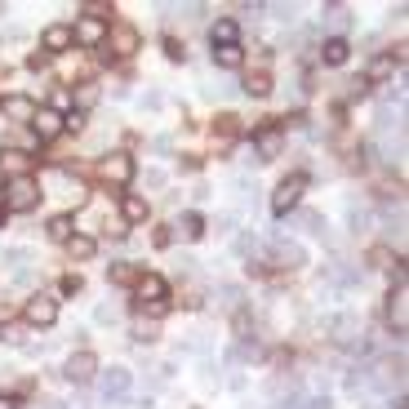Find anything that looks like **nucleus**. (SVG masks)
<instances>
[{"label":"nucleus","mask_w":409,"mask_h":409,"mask_svg":"<svg viewBox=\"0 0 409 409\" xmlns=\"http://www.w3.org/2000/svg\"><path fill=\"white\" fill-rule=\"evenodd\" d=\"M40 183L36 178H14V183L5 187V209H14V214H27V209H36L40 204Z\"/></svg>","instance_id":"nucleus-1"},{"label":"nucleus","mask_w":409,"mask_h":409,"mask_svg":"<svg viewBox=\"0 0 409 409\" xmlns=\"http://www.w3.org/2000/svg\"><path fill=\"white\" fill-rule=\"evenodd\" d=\"M129 387H134V374H129L125 365H112V369H103V374H98V396L107 405H120L129 396Z\"/></svg>","instance_id":"nucleus-2"},{"label":"nucleus","mask_w":409,"mask_h":409,"mask_svg":"<svg viewBox=\"0 0 409 409\" xmlns=\"http://www.w3.org/2000/svg\"><path fill=\"white\" fill-rule=\"evenodd\" d=\"M22 320L36 325V329H50V325L58 320V298L54 294H31L27 307H22Z\"/></svg>","instance_id":"nucleus-3"},{"label":"nucleus","mask_w":409,"mask_h":409,"mask_svg":"<svg viewBox=\"0 0 409 409\" xmlns=\"http://www.w3.org/2000/svg\"><path fill=\"white\" fill-rule=\"evenodd\" d=\"M107 50H112L116 58H134L138 54V45H142V36L138 27H129V22H116V27H107Z\"/></svg>","instance_id":"nucleus-4"},{"label":"nucleus","mask_w":409,"mask_h":409,"mask_svg":"<svg viewBox=\"0 0 409 409\" xmlns=\"http://www.w3.org/2000/svg\"><path fill=\"white\" fill-rule=\"evenodd\" d=\"M303 191H307V174H290V178H281V187L272 191V209L276 214H290L298 200H303Z\"/></svg>","instance_id":"nucleus-5"},{"label":"nucleus","mask_w":409,"mask_h":409,"mask_svg":"<svg viewBox=\"0 0 409 409\" xmlns=\"http://www.w3.org/2000/svg\"><path fill=\"white\" fill-rule=\"evenodd\" d=\"M98 174H103V183H112V187H129V183H134V161H129L125 151H112L98 165Z\"/></svg>","instance_id":"nucleus-6"},{"label":"nucleus","mask_w":409,"mask_h":409,"mask_svg":"<svg viewBox=\"0 0 409 409\" xmlns=\"http://www.w3.org/2000/svg\"><path fill=\"white\" fill-rule=\"evenodd\" d=\"M0 116H5V120H14V125H31L36 103L27 98V94H5V98H0Z\"/></svg>","instance_id":"nucleus-7"},{"label":"nucleus","mask_w":409,"mask_h":409,"mask_svg":"<svg viewBox=\"0 0 409 409\" xmlns=\"http://www.w3.org/2000/svg\"><path fill=\"white\" fill-rule=\"evenodd\" d=\"M31 134L40 138V142H50L63 134V112H54V107H36V116H31Z\"/></svg>","instance_id":"nucleus-8"},{"label":"nucleus","mask_w":409,"mask_h":409,"mask_svg":"<svg viewBox=\"0 0 409 409\" xmlns=\"http://www.w3.org/2000/svg\"><path fill=\"white\" fill-rule=\"evenodd\" d=\"M71 40L89 45V50H98V45L107 40V22H103V18H80L76 27H71Z\"/></svg>","instance_id":"nucleus-9"},{"label":"nucleus","mask_w":409,"mask_h":409,"mask_svg":"<svg viewBox=\"0 0 409 409\" xmlns=\"http://www.w3.org/2000/svg\"><path fill=\"white\" fill-rule=\"evenodd\" d=\"M63 374L71 382H89L94 374H98V360H94V352H76V356H67V369Z\"/></svg>","instance_id":"nucleus-10"},{"label":"nucleus","mask_w":409,"mask_h":409,"mask_svg":"<svg viewBox=\"0 0 409 409\" xmlns=\"http://www.w3.org/2000/svg\"><path fill=\"white\" fill-rule=\"evenodd\" d=\"M387 320H392L396 339H401V334H405V320H409V303H405V285H401V276H396V290H392V303H387Z\"/></svg>","instance_id":"nucleus-11"},{"label":"nucleus","mask_w":409,"mask_h":409,"mask_svg":"<svg viewBox=\"0 0 409 409\" xmlns=\"http://www.w3.org/2000/svg\"><path fill=\"white\" fill-rule=\"evenodd\" d=\"M281 147H285V134H281V129H258V142H254V156H258V161H276Z\"/></svg>","instance_id":"nucleus-12"},{"label":"nucleus","mask_w":409,"mask_h":409,"mask_svg":"<svg viewBox=\"0 0 409 409\" xmlns=\"http://www.w3.org/2000/svg\"><path fill=\"white\" fill-rule=\"evenodd\" d=\"M31 156H22V151H0V174L14 183V178H31Z\"/></svg>","instance_id":"nucleus-13"},{"label":"nucleus","mask_w":409,"mask_h":409,"mask_svg":"<svg viewBox=\"0 0 409 409\" xmlns=\"http://www.w3.org/2000/svg\"><path fill=\"white\" fill-rule=\"evenodd\" d=\"M71 27H63V22H54V27H45V54H63V50H71Z\"/></svg>","instance_id":"nucleus-14"},{"label":"nucleus","mask_w":409,"mask_h":409,"mask_svg":"<svg viewBox=\"0 0 409 409\" xmlns=\"http://www.w3.org/2000/svg\"><path fill=\"white\" fill-rule=\"evenodd\" d=\"M347 54H352V45H347L343 36H329V40L320 45V58H325L329 67H343V63H347Z\"/></svg>","instance_id":"nucleus-15"},{"label":"nucleus","mask_w":409,"mask_h":409,"mask_svg":"<svg viewBox=\"0 0 409 409\" xmlns=\"http://www.w3.org/2000/svg\"><path fill=\"white\" fill-rule=\"evenodd\" d=\"M272 258H276V267H303V262H307V249H303V245H276Z\"/></svg>","instance_id":"nucleus-16"},{"label":"nucleus","mask_w":409,"mask_h":409,"mask_svg":"<svg viewBox=\"0 0 409 409\" xmlns=\"http://www.w3.org/2000/svg\"><path fill=\"white\" fill-rule=\"evenodd\" d=\"M174 232H178V236H183V240H200V236H204V218H200V214H196V209H187V214H183V218H178V223H174Z\"/></svg>","instance_id":"nucleus-17"},{"label":"nucleus","mask_w":409,"mask_h":409,"mask_svg":"<svg viewBox=\"0 0 409 409\" xmlns=\"http://www.w3.org/2000/svg\"><path fill=\"white\" fill-rule=\"evenodd\" d=\"M27 262H31V249H18V245H9V249H0V267H9V272H27Z\"/></svg>","instance_id":"nucleus-18"},{"label":"nucleus","mask_w":409,"mask_h":409,"mask_svg":"<svg viewBox=\"0 0 409 409\" xmlns=\"http://www.w3.org/2000/svg\"><path fill=\"white\" fill-rule=\"evenodd\" d=\"M134 290H138L142 303H161V298H165V281H161V276H138Z\"/></svg>","instance_id":"nucleus-19"},{"label":"nucleus","mask_w":409,"mask_h":409,"mask_svg":"<svg viewBox=\"0 0 409 409\" xmlns=\"http://www.w3.org/2000/svg\"><path fill=\"white\" fill-rule=\"evenodd\" d=\"M240 134V116H218V125H214V138H218V147H232V138Z\"/></svg>","instance_id":"nucleus-20"},{"label":"nucleus","mask_w":409,"mask_h":409,"mask_svg":"<svg viewBox=\"0 0 409 409\" xmlns=\"http://www.w3.org/2000/svg\"><path fill=\"white\" fill-rule=\"evenodd\" d=\"M71 236H76V223H71V214H54V218H50V240H63V245H67Z\"/></svg>","instance_id":"nucleus-21"},{"label":"nucleus","mask_w":409,"mask_h":409,"mask_svg":"<svg viewBox=\"0 0 409 409\" xmlns=\"http://www.w3.org/2000/svg\"><path fill=\"white\" fill-rule=\"evenodd\" d=\"M107 281L112 285H138V267L134 262H112V267H107Z\"/></svg>","instance_id":"nucleus-22"},{"label":"nucleus","mask_w":409,"mask_h":409,"mask_svg":"<svg viewBox=\"0 0 409 409\" xmlns=\"http://www.w3.org/2000/svg\"><path fill=\"white\" fill-rule=\"evenodd\" d=\"M245 94H249V98H267V94H272V76H267V71L245 76Z\"/></svg>","instance_id":"nucleus-23"},{"label":"nucleus","mask_w":409,"mask_h":409,"mask_svg":"<svg viewBox=\"0 0 409 409\" xmlns=\"http://www.w3.org/2000/svg\"><path fill=\"white\" fill-rule=\"evenodd\" d=\"M120 214H125V223H142L147 218V200L142 196H125L120 200Z\"/></svg>","instance_id":"nucleus-24"},{"label":"nucleus","mask_w":409,"mask_h":409,"mask_svg":"<svg viewBox=\"0 0 409 409\" xmlns=\"http://www.w3.org/2000/svg\"><path fill=\"white\" fill-rule=\"evenodd\" d=\"M209 36H214V50H218V45H236V22L232 18H218L209 27Z\"/></svg>","instance_id":"nucleus-25"},{"label":"nucleus","mask_w":409,"mask_h":409,"mask_svg":"<svg viewBox=\"0 0 409 409\" xmlns=\"http://www.w3.org/2000/svg\"><path fill=\"white\" fill-rule=\"evenodd\" d=\"M214 63L218 67H240L245 63V50H240V45H218V50H214Z\"/></svg>","instance_id":"nucleus-26"},{"label":"nucleus","mask_w":409,"mask_h":409,"mask_svg":"<svg viewBox=\"0 0 409 409\" xmlns=\"http://www.w3.org/2000/svg\"><path fill=\"white\" fill-rule=\"evenodd\" d=\"M396 76V58L392 54H378L374 63H369V80H392Z\"/></svg>","instance_id":"nucleus-27"},{"label":"nucleus","mask_w":409,"mask_h":409,"mask_svg":"<svg viewBox=\"0 0 409 409\" xmlns=\"http://www.w3.org/2000/svg\"><path fill=\"white\" fill-rule=\"evenodd\" d=\"M67 254L80 258V262L94 258V236H71V240H67Z\"/></svg>","instance_id":"nucleus-28"},{"label":"nucleus","mask_w":409,"mask_h":409,"mask_svg":"<svg viewBox=\"0 0 409 409\" xmlns=\"http://www.w3.org/2000/svg\"><path fill=\"white\" fill-rule=\"evenodd\" d=\"M71 103H80V107H94V103H98V85H80V94H71Z\"/></svg>","instance_id":"nucleus-29"},{"label":"nucleus","mask_w":409,"mask_h":409,"mask_svg":"<svg viewBox=\"0 0 409 409\" xmlns=\"http://www.w3.org/2000/svg\"><path fill=\"white\" fill-rule=\"evenodd\" d=\"M142 311H147V316H151V320H161V316H165V311H170V298H161V303H142Z\"/></svg>","instance_id":"nucleus-30"},{"label":"nucleus","mask_w":409,"mask_h":409,"mask_svg":"<svg viewBox=\"0 0 409 409\" xmlns=\"http://www.w3.org/2000/svg\"><path fill=\"white\" fill-rule=\"evenodd\" d=\"M80 285H85V281H80L76 272H71V276H63V294H80Z\"/></svg>","instance_id":"nucleus-31"},{"label":"nucleus","mask_w":409,"mask_h":409,"mask_svg":"<svg viewBox=\"0 0 409 409\" xmlns=\"http://www.w3.org/2000/svg\"><path fill=\"white\" fill-rule=\"evenodd\" d=\"M134 339H147V343H151V339H156V325H147V320H138V325H134Z\"/></svg>","instance_id":"nucleus-32"},{"label":"nucleus","mask_w":409,"mask_h":409,"mask_svg":"<svg viewBox=\"0 0 409 409\" xmlns=\"http://www.w3.org/2000/svg\"><path fill=\"white\" fill-rule=\"evenodd\" d=\"M165 54H170L174 63H183V58H187V50H183V45H178V40H165Z\"/></svg>","instance_id":"nucleus-33"},{"label":"nucleus","mask_w":409,"mask_h":409,"mask_svg":"<svg viewBox=\"0 0 409 409\" xmlns=\"http://www.w3.org/2000/svg\"><path fill=\"white\" fill-rule=\"evenodd\" d=\"M94 320H98V325H112V320H116V311L103 303V307H94Z\"/></svg>","instance_id":"nucleus-34"},{"label":"nucleus","mask_w":409,"mask_h":409,"mask_svg":"<svg viewBox=\"0 0 409 409\" xmlns=\"http://www.w3.org/2000/svg\"><path fill=\"white\" fill-rule=\"evenodd\" d=\"M307 409H334V401H329V396H311Z\"/></svg>","instance_id":"nucleus-35"},{"label":"nucleus","mask_w":409,"mask_h":409,"mask_svg":"<svg viewBox=\"0 0 409 409\" xmlns=\"http://www.w3.org/2000/svg\"><path fill=\"white\" fill-rule=\"evenodd\" d=\"M147 187H165V174L161 170H147Z\"/></svg>","instance_id":"nucleus-36"},{"label":"nucleus","mask_w":409,"mask_h":409,"mask_svg":"<svg viewBox=\"0 0 409 409\" xmlns=\"http://www.w3.org/2000/svg\"><path fill=\"white\" fill-rule=\"evenodd\" d=\"M0 409H18V401H14V396H5V392H0Z\"/></svg>","instance_id":"nucleus-37"},{"label":"nucleus","mask_w":409,"mask_h":409,"mask_svg":"<svg viewBox=\"0 0 409 409\" xmlns=\"http://www.w3.org/2000/svg\"><path fill=\"white\" fill-rule=\"evenodd\" d=\"M392 409H405V396H396V401H392Z\"/></svg>","instance_id":"nucleus-38"},{"label":"nucleus","mask_w":409,"mask_h":409,"mask_svg":"<svg viewBox=\"0 0 409 409\" xmlns=\"http://www.w3.org/2000/svg\"><path fill=\"white\" fill-rule=\"evenodd\" d=\"M0 223H5V204H0Z\"/></svg>","instance_id":"nucleus-39"}]
</instances>
